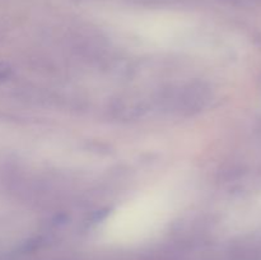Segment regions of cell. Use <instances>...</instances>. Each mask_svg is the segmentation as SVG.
<instances>
[{
    "instance_id": "cell-1",
    "label": "cell",
    "mask_w": 261,
    "mask_h": 260,
    "mask_svg": "<svg viewBox=\"0 0 261 260\" xmlns=\"http://www.w3.org/2000/svg\"><path fill=\"white\" fill-rule=\"evenodd\" d=\"M8 73H9V70H8L7 66L0 64V81H3V79L8 75Z\"/></svg>"
},
{
    "instance_id": "cell-2",
    "label": "cell",
    "mask_w": 261,
    "mask_h": 260,
    "mask_svg": "<svg viewBox=\"0 0 261 260\" xmlns=\"http://www.w3.org/2000/svg\"><path fill=\"white\" fill-rule=\"evenodd\" d=\"M259 2H261V0H259Z\"/></svg>"
}]
</instances>
